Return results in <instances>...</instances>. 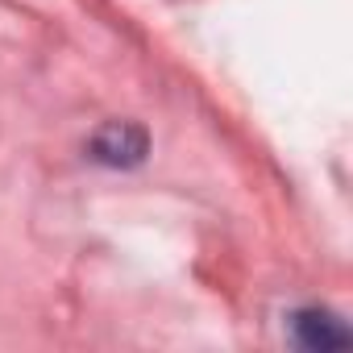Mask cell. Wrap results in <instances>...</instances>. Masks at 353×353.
<instances>
[{"instance_id":"obj_1","label":"cell","mask_w":353,"mask_h":353,"mask_svg":"<svg viewBox=\"0 0 353 353\" xmlns=\"http://www.w3.org/2000/svg\"><path fill=\"white\" fill-rule=\"evenodd\" d=\"M92 158L104 162V166H117V170H129L137 162H145L150 154V133L133 121H108L104 129H96L92 137Z\"/></svg>"},{"instance_id":"obj_2","label":"cell","mask_w":353,"mask_h":353,"mask_svg":"<svg viewBox=\"0 0 353 353\" xmlns=\"http://www.w3.org/2000/svg\"><path fill=\"white\" fill-rule=\"evenodd\" d=\"M291 336H295V345H303V349H345V345L353 341V332L345 328V320L332 316V312H320V307L295 312V316H291Z\"/></svg>"}]
</instances>
